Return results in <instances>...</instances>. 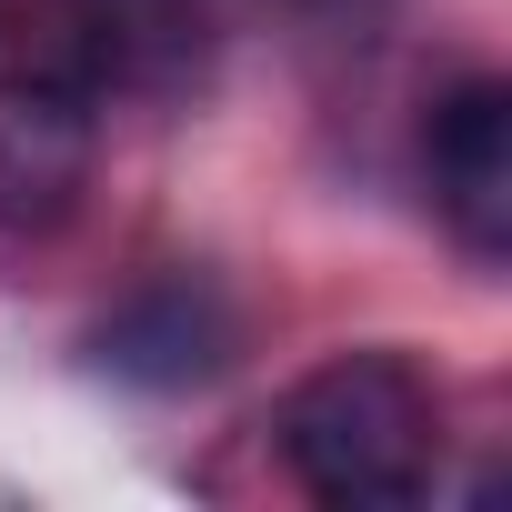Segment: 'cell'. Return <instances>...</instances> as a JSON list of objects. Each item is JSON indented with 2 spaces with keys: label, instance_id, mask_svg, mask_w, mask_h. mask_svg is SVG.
<instances>
[{
  "label": "cell",
  "instance_id": "8992f818",
  "mask_svg": "<svg viewBox=\"0 0 512 512\" xmlns=\"http://www.w3.org/2000/svg\"><path fill=\"white\" fill-rule=\"evenodd\" d=\"M282 11H302V21H362L372 0H282Z\"/></svg>",
  "mask_w": 512,
  "mask_h": 512
},
{
  "label": "cell",
  "instance_id": "5b68a950",
  "mask_svg": "<svg viewBox=\"0 0 512 512\" xmlns=\"http://www.w3.org/2000/svg\"><path fill=\"white\" fill-rule=\"evenodd\" d=\"M422 181H432V211L452 221V241L472 262L512 251V91L502 81L442 91V111L422 131Z\"/></svg>",
  "mask_w": 512,
  "mask_h": 512
},
{
  "label": "cell",
  "instance_id": "277c9868",
  "mask_svg": "<svg viewBox=\"0 0 512 512\" xmlns=\"http://www.w3.org/2000/svg\"><path fill=\"white\" fill-rule=\"evenodd\" d=\"M241 352V312L221 302L211 272H151L141 292H121L91 322V372L131 382V392H191Z\"/></svg>",
  "mask_w": 512,
  "mask_h": 512
},
{
  "label": "cell",
  "instance_id": "3957f363",
  "mask_svg": "<svg viewBox=\"0 0 512 512\" xmlns=\"http://www.w3.org/2000/svg\"><path fill=\"white\" fill-rule=\"evenodd\" d=\"M91 131H101L91 101L0 81V282L71 231L81 181H91Z\"/></svg>",
  "mask_w": 512,
  "mask_h": 512
},
{
  "label": "cell",
  "instance_id": "6da1fadb",
  "mask_svg": "<svg viewBox=\"0 0 512 512\" xmlns=\"http://www.w3.org/2000/svg\"><path fill=\"white\" fill-rule=\"evenodd\" d=\"M282 462L322 512H402L432 492L442 402L402 352H342L282 392Z\"/></svg>",
  "mask_w": 512,
  "mask_h": 512
},
{
  "label": "cell",
  "instance_id": "7a4b0ae2",
  "mask_svg": "<svg viewBox=\"0 0 512 512\" xmlns=\"http://www.w3.org/2000/svg\"><path fill=\"white\" fill-rule=\"evenodd\" d=\"M201 61H211V11L201 0H31L0 81H31V91L111 111V101L191 91Z\"/></svg>",
  "mask_w": 512,
  "mask_h": 512
}]
</instances>
